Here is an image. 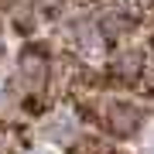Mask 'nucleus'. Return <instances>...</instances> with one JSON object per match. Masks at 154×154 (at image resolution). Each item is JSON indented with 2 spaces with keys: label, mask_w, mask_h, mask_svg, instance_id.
Segmentation results:
<instances>
[{
  "label": "nucleus",
  "mask_w": 154,
  "mask_h": 154,
  "mask_svg": "<svg viewBox=\"0 0 154 154\" xmlns=\"http://www.w3.org/2000/svg\"><path fill=\"white\" fill-rule=\"evenodd\" d=\"M99 69L110 93L123 89L154 99V28H140L134 38L113 45Z\"/></svg>",
  "instance_id": "f257e3e1"
},
{
  "label": "nucleus",
  "mask_w": 154,
  "mask_h": 154,
  "mask_svg": "<svg viewBox=\"0 0 154 154\" xmlns=\"http://www.w3.org/2000/svg\"><path fill=\"white\" fill-rule=\"evenodd\" d=\"M72 154H130L123 147H116V140L110 137H99V134H86L72 144Z\"/></svg>",
  "instance_id": "f03ea898"
},
{
  "label": "nucleus",
  "mask_w": 154,
  "mask_h": 154,
  "mask_svg": "<svg viewBox=\"0 0 154 154\" xmlns=\"http://www.w3.org/2000/svg\"><path fill=\"white\" fill-rule=\"evenodd\" d=\"M116 7L127 11L140 28H154V0H116Z\"/></svg>",
  "instance_id": "7ed1b4c3"
},
{
  "label": "nucleus",
  "mask_w": 154,
  "mask_h": 154,
  "mask_svg": "<svg viewBox=\"0 0 154 154\" xmlns=\"http://www.w3.org/2000/svg\"><path fill=\"white\" fill-rule=\"evenodd\" d=\"M75 7H96V4H103V0H72Z\"/></svg>",
  "instance_id": "20e7f679"
}]
</instances>
